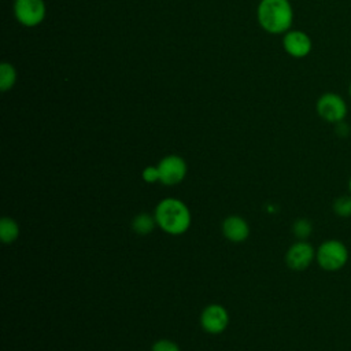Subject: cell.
I'll list each match as a JSON object with an SVG mask.
<instances>
[{"instance_id":"1","label":"cell","mask_w":351,"mask_h":351,"mask_svg":"<svg viewBox=\"0 0 351 351\" xmlns=\"http://www.w3.org/2000/svg\"><path fill=\"white\" fill-rule=\"evenodd\" d=\"M156 225L169 234H182L191 226V211L188 206L176 197L162 199L155 207Z\"/></svg>"},{"instance_id":"2","label":"cell","mask_w":351,"mask_h":351,"mask_svg":"<svg viewBox=\"0 0 351 351\" xmlns=\"http://www.w3.org/2000/svg\"><path fill=\"white\" fill-rule=\"evenodd\" d=\"M259 25L271 34L287 33L293 21L289 0H261L256 10Z\"/></svg>"},{"instance_id":"3","label":"cell","mask_w":351,"mask_h":351,"mask_svg":"<svg viewBox=\"0 0 351 351\" xmlns=\"http://www.w3.org/2000/svg\"><path fill=\"white\" fill-rule=\"evenodd\" d=\"M350 259V251L347 245L337 239H328L322 241L315 250V261L318 266L325 271L341 270Z\"/></svg>"},{"instance_id":"4","label":"cell","mask_w":351,"mask_h":351,"mask_svg":"<svg viewBox=\"0 0 351 351\" xmlns=\"http://www.w3.org/2000/svg\"><path fill=\"white\" fill-rule=\"evenodd\" d=\"M315 108L321 119L333 125L344 121L348 111L346 100L340 95L333 92H326L321 95L317 100Z\"/></svg>"},{"instance_id":"5","label":"cell","mask_w":351,"mask_h":351,"mask_svg":"<svg viewBox=\"0 0 351 351\" xmlns=\"http://www.w3.org/2000/svg\"><path fill=\"white\" fill-rule=\"evenodd\" d=\"M14 12L21 25L34 27L45 18V3L44 0H15Z\"/></svg>"},{"instance_id":"6","label":"cell","mask_w":351,"mask_h":351,"mask_svg":"<svg viewBox=\"0 0 351 351\" xmlns=\"http://www.w3.org/2000/svg\"><path fill=\"white\" fill-rule=\"evenodd\" d=\"M315 261V250L307 240H298L293 243L287 254L285 263L291 270L303 271Z\"/></svg>"},{"instance_id":"7","label":"cell","mask_w":351,"mask_h":351,"mask_svg":"<svg viewBox=\"0 0 351 351\" xmlns=\"http://www.w3.org/2000/svg\"><path fill=\"white\" fill-rule=\"evenodd\" d=\"M160 182L165 185H177L186 176V162L178 155H167L158 163Z\"/></svg>"},{"instance_id":"8","label":"cell","mask_w":351,"mask_h":351,"mask_svg":"<svg viewBox=\"0 0 351 351\" xmlns=\"http://www.w3.org/2000/svg\"><path fill=\"white\" fill-rule=\"evenodd\" d=\"M228 324H229L228 310L221 304H217V303L208 304L202 311L200 325L210 335L222 333L228 328Z\"/></svg>"},{"instance_id":"9","label":"cell","mask_w":351,"mask_h":351,"mask_svg":"<svg viewBox=\"0 0 351 351\" xmlns=\"http://www.w3.org/2000/svg\"><path fill=\"white\" fill-rule=\"evenodd\" d=\"M282 47L285 52L296 59L306 58L311 49L313 43L307 33L302 30H288L282 38Z\"/></svg>"},{"instance_id":"10","label":"cell","mask_w":351,"mask_h":351,"mask_svg":"<svg viewBox=\"0 0 351 351\" xmlns=\"http://www.w3.org/2000/svg\"><path fill=\"white\" fill-rule=\"evenodd\" d=\"M222 233L228 240L240 243L250 236V226L244 218L239 215H229L222 222Z\"/></svg>"},{"instance_id":"11","label":"cell","mask_w":351,"mask_h":351,"mask_svg":"<svg viewBox=\"0 0 351 351\" xmlns=\"http://www.w3.org/2000/svg\"><path fill=\"white\" fill-rule=\"evenodd\" d=\"M156 225L155 215H151L148 213H140L132 219V229L134 233L140 236H147L149 234Z\"/></svg>"},{"instance_id":"12","label":"cell","mask_w":351,"mask_h":351,"mask_svg":"<svg viewBox=\"0 0 351 351\" xmlns=\"http://www.w3.org/2000/svg\"><path fill=\"white\" fill-rule=\"evenodd\" d=\"M19 236V225L15 219L10 217H3L0 219V239L3 243H14Z\"/></svg>"},{"instance_id":"13","label":"cell","mask_w":351,"mask_h":351,"mask_svg":"<svg viewBox=\"0 0 351 351\" xmlns=\"http://www.w3.org/2000/svg\"><path fill=\"white\" fill-rule=\"evenodd\" d=\"M16 81V71L11 63L3 62L0 64V89L1 92L10 90Z\"/></svg>"},{"instance_id":"14","label":"cell","mask_w":351,"mask_h":351,"mask_svg":"<svg viewBox=\"0 0 351 351\" xmlns=\"http://www.w3.org/2000/svg\"><path fill=\"white\" fill-rule=\"evenodd\" d=\"M333 213L340 218L351 217V193L337 196L332 203Z\"/></svg>"},{"instance_id":"15","label":"cell","mask_w":351,"mask_h":351,"mask_svg":"<svg viewBox=\"0 0 351 351\" xmlns=\"http://www.w3.org/2000/svg\"><path fill=\"white\" fill-rule=\"evenodd\" d=\"M292 233L298 240H307L313 233V222L307 218H298L292 223Z\"/></svg>"},{"instance_id":"16","label":"cell","mask_w":351,"mask_h":351,"mask_svg":"<svg viewBox=\"0 0 351 351\" xmlns=\"http://www.w3.org/2000/svg\"><path fill=\"white\" fill-rule=\"evenodd\" d=\"M151 351H181V350L177 343L169 339H160L152 344Z\"/></svg>"},{"instance_id":"17","label":"cell","mask_w":351,"mask_h":351,"mask_svg":"<svg viewBox=\"0 0 351 351\" xmlns=\"http://www.w3.org/2000/svg\"><path fill=\"white\" fill-rule=\"evenodd\" d=\"M143 180L148 184H154V182H158L160 181V174H159V169L158 166H147L143 173Z\"/></svg>"},{"instance_id":"18","label":"cell","mask_w":351,"mask_h":351,"mask_svg":"<svg viewBox=\"0 0 351 351\" xmlns=\"http://www.w3.org/2000/svg\"><path fill=\"white\" fill-rule=\"evenodd\" d=\"M335 130L339 137H347L350 134V125L346 123L344 121H341L335 125Z\"/></svg>"},{"instance_id":"19","label":"cell","mask_w":351,"mask_h":351,"mask_svg":"<svg viewBox=\"0 0 351 351\" xmlns=\"http://www.w3.org/2000/svg\"><path fill=\"white\" fill-rule=\"evenodd\" d=\"M348 193H351V176L348 178Z\"/></svg>"},{"instance_id":"20","label":"cell","mask_w":351,"mask_h":351,"mask_svg":"<svg viewBox=\"0 0 351 351\" xmlns=\"http://www.w3.org/2000/svg\"><path fill=\"white\" fill-rule=\"evenodd\" d=\"M348 95H350V97H351V82H350V86H348Z\"/></svg>"}]
</instances>
